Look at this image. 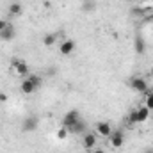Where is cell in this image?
Here are the masks:
<instances>
[{"label": "cell", "instance_id": "277c9868", "mask_svg": "<svg viewBox=\"0 0 153 153\" xmlns=\"http://www.w3.org/2000/svg\"><path fill=\"white\" fill-rule=\"evenodd\" d=\"M109 141H111L112 148H121L123 143H125V134L121 130H112V134L109 135Z\"/></svg>", "mask_w": 153, "mask_h": 153}, {"label": "cell", "instance_id": "603a6c76", "mask_svg": "<svg viewBox=\"0 0 153 153\" xmlns=\"http://www.w3.org/2000/svg\"><path fill=\"white\" fill-rule=\"evenodd\" d=\"M93 153H105V152H103V150H94Z\"/></svg>", "mask_w": 153, "mask_h": 153}, {"label": "cell", "instance_id": "ba28073f", "mask_svg": "<svg viewBox=\"0 0 153 153\" xmlns=\"http://www.w3.org/2000/svg\"><path fill=\"white\" fill-rule=\"evenodd\" d=\"M82 143H84V148H85L87 152H91V150L96 146V134H93V132H85Z\"/></svg>", "mask_w": 153, "mask_h": 153}, {"label": "cell", "instance_id": "7a4b0ae2", "mask_svg": "<svg viewBox=\"0 0 153 153\" xmlns=\"http://www.w3.org/2000/svg\"><path fill=\"white\" fill-rule=\"evenodd\" d=\"M80 119V112L76 111V109H73V111H68L66 114H64V117H62V126H66L68 130L75 125L76 121Z\"/></svg>", "mask_w": 153, "mask_h": 153}, {"label": "cell", "instance_id": "8fae6325", "mask_svg": "<svg viewBox=\"0 0 153 153\" xmlns=\"http://www.w3.org/2000/svg\"><path fill=\"white\" fill-rule=\"evenodd\" d=\"M13 38H14V27L11 23H7V27L0 32V39L2 41H11Z\"/></svg>", "mask_w": 153, "mask_h": 153}, {"label": "cell", "instance_id": "484cf974", "mask_svg": "<svg viewBox=\"0 0 153 153\" xmlns=\"http://www.w3.org/2000/svg\"><path fill=\"white\" fill-rule=\"evenodd\" d=\"M126 2H135V0H126Z\"/></svg>", "mask_w": 153, "mask_h": 153}, {"label": "cell", "instance_id": "3957f363", "mask_svg": "<svg viewBox=\"0 0 153 153\" xmlns=\"http://www.w3.org/2000/svg\"><path fill=\"white\" fill-rule=\"evenodd\" d=\"M130 87L137 93H146L148 91V82L143 76H132L130 78Z\"/></svg>", "mask_w": 153, "mask_h": 153}, {"label": "cell", "instance_id": "7c38bea8", "mask_svg": "<svg viewBox=\"0 0 153 153\" xmlns=\"http://www.w3.org/2000/svg\"><path fill=\"white\" fill-rule=\"evenodd\" d=\"M20 89H22V93H23V94H32V93H36V91H38V89L34 87V84H32L29 78H25V80L22 82V87H20Z\"/></svg>", "mask_w": 153, "mask_h": 153}, {"label": "cell", "instance_id": "5bb4252c", "mask_svg": "<svg viewBox=\"0 0 153 153\" xmlns=\"http://www.w3.org/2000/svg\"><path fill=\"white\" fill-rule=\"evenodd\" d=\"M22 13H23V7H22L20 2H13V4L9 5V14H11V16H20Z\"/></svg>", "mask_w": 153, "mask_h": 153}, {"label": "cell", "instance_id": "9a60e30c", "mask_svg": "<svg viewBox=\"0 0 153 153\" xmlns=\"http://www.w3.org/2000/svg\"><path fill=\"white\" fill-rule=\"evenodd\" d=\"M55 41H57V34L50 32V34H46V36L43 38V45H45V46H52V45H55Z\"/></svg>", "mask_w": 153, "mask_h": 153}, {"label": "cell", "instance_id": "52a82bcc", "mask_svg": "<svg viewBox=\"0 0 153 153\" xmlns=\"http://www.w3.org/2000/svg\"><path fill=\"white\" fill-rule=\"evenodd\" d=\"M96 134L102 137H109L112 134V126L107 121H100V123H96Z\"/></svg>", "mask_w": 153, "mask_h": 153}, {"label": "cell", "instance_id": "2e32d148", "mask_svg": "<svg viewBox=\"0 0 153 153\" xmlns=\"http://www.w3.org/2000/svg\"><path fill=\"white\" fill-rule=\"evenodd\" d=\"M146 100H144V103H146V107L150 109V111H153V89H148L146 93Z\"/></svg>", "mask_w": 153, "mask_h": 153}, {"label": "cell", "instance_id": "ac0fdd59", "mask_svg": "<svg viewBox=\"0 0 153 153\" xmlns=\"http://www.w3.org/2000/svg\"><path fill=\"white\" fill-rule=\"evenodd\" d=\"M27 78L34 84V87H36V89H39V87H41V84H43V80H41V76H39V75H30V76H27Z\"/></svg>", "mask_w": 153, "mask_h": 153}, {"label": "cell", "instance_id": "e0dca14e", "mask_svg": "<svg viewBox=\"0 0 153 153\" xmlns=\"http://www.w3.org/2000/svg\"><path fill=\"white\" fill-rule=\"evenodd\" d=\"M94 7H96V2H94V0H84V4H82V9H84L85 13L94 11Z\"/></svg>", "mask_w": 153, "mask_h": 153}, {"label": "cell", "instance_id": "d4e9b609", "mask_svg": "<svg viewBox=\"0 0 153 153\" xmlns=\"http://www.w3.org/2000/svg\"><path fill=\"white\" fill-rule=\"evenodd\" d=\"M150 117H152V119H153V111H152V116H150Z\"/></svg>", "mask_w": 153, "mask_h": 153}, {"label": "cell", "instance_id": "cb8c5ba5", "mask_svg": "<svg viewBox=\"0 0 153 153\" xmlns=\"http://www.w3.org/2000/svg\"><path fill=\"white\" fill-rule=\"evenodd\" d=\"M144 153H153V150H146V152H144Z\"/></svg>", "mask_w": 153, "mask_h": 153}, {"label": "cell", "instance_id": "7402d4cb", "mask_svg": "<svg viewBox=\"0 0 153 153\" xmlns=\"http://www.w3.org/2000/svg\"><path fill=\"white\" fill-rule=\"evenodd\" d=\"M7 100V94H0V102H5Z\"/></svg>", "mask_w": 153, "mask_h": 153}, {"label": "cell", "instance_id": "4fadbf2b", "mask_svg": "<svg viewBox=\"0 0 153 153\" xmlns=\"http://www.w3.org/2000/svg\"><path fill=\"white\" fill-rule=\"evenodd\" d=\"M137 116H139V123H144V121H148V117L152 116V111L144 105V107H139L137 109Z\"/></svg>", "mask_w": 153, "mask_h": 153}, {"label": "cell", "instance_id": "5b68a950", "mask_svg": "<svg viewBox=\"0 0 153 153\" xmlns=\"http://www.w3.org/2000/svg\"><path fill=\"white\" fill-rule=\"evenodd\" d=\"M75 48H76V45L73 39H64L61 43V46H59V53L61 55H71L75 52Z\"/></svg>", "mask_w": 153, "mask_h": 153}, {"label": "cell", "instance_id": "9c48e42d", "mask_svg": "<svg viewBox=\"0 0 153 153\" xmlns=\"http://www.w3.org/2000/svg\"><path fill=\"white\" fill-rule=\"evenodd\" d=\"M134 50H135L139 55H143V53L146 52V41H144L143 36H135V39H134Z\"/></svg>", "mask_w": 153, "mask_h": 153}, {"label": "cell", "instance_id": "8992f818", "mask_svg": "<svg viewBox=\"0 0 153 153\" xmlns=\"http://www.w3.org/2000/svg\"><path fill=\"white\" fill-rule=\"evenodd\" d=\"M39 126V119L38 116H29V117H25L23 119V132H34L36 128Z\"/></svg>", "mask_w": 153, "mask_h": 153}, {"label": "cell", "instance_id": "6da1fadb", "mask_svg": "<svg viewBox=\"0 0 153 153\" xmlns=\"http://www.w3.org/2000/svg\"><path fill=\"white\" fill-rule=\"evenodd\" d=\"M11 68L14 70L16 75H20V76L29 75V64L25 61H22V59H13L11 61Z\"/></svg>", "mask_w": 153, "mask_h": 153}, {"label": "cell", "instance_id": "d6986e66", "mask_svg": "<svg viewBox=\"0 0 153 153\" xmlns=\"http://www.w3.org/2000/svg\"><path fill=\"white\" fill-rule=\"evenodd\" d=\"M128 123H132V125L139 123V116H137V109L130 111V114H128Z\"/></svg>", "mask_w": 153, "mask_h": 153}, {"label": "cell", "instance_id": "30bf717a", "mask_svg": "<svg viewBox=\"0 0 153 153\" xmlns=\"http://www.w3.org/2000/svg\"><path fill=\"white\" fill-rule=\"evenodd\" d=\"M70 132H71V134H85V132H87V125H85V121H84V119H78L75 125L70 128Z\"/></svg>", "mask_w": 153, "mask_h": 153}, {"label": "cell", "instance_id": "44dd1931", "mask_svg": "<svg viewBox=\"0 0 153 153\" xmlns=\"http://www.w3.org/2000/svg\"><path fill=\"white\" fill-rule=\"evenodd\" d=\"M7 23H9V22H5V20H0V32H2V30L7 27Z\"/></svg>", "mask_w": 153, "mask_h": 153}, {"label": "cell", "instance_id": "ffe728a7", "mask_svg": "<svg viewBox=\"0 0 153 153\" xmlns=\"http://www.w3.org/2000/svg\"><path fill=\"white\" fill-rule=\"evenodd\" d=\"M68 134H70V130H68L66 126H61V128L57 130V137H59V139H66Z\"/></svg>", "mask_w": 153, "mask_h": 153}]
</instances>
